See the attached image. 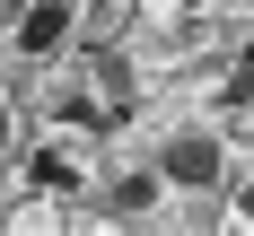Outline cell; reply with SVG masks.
Returning a JSON list of instances; mask_svg holds the SVG:
<instances>
[{
  "instance_id": "obj_1",
  "label": "cell",
  "mask_w": 254,
  "mask_h": 236,
  "mask_svg": "<svg viewBox=\"0 0 254 236\" xmlns=\"http://www.w3.org/2000/svg\"><path fill=\"white\" fill-rule=\"evenodd\" d=\"M167 184H210L219 175V140H202V131H184V140H167Z\"/></svg>"
},
{
  "instance_id": "obj_2",
  "label": "cell",
  "mask_w": 254,
  "mask_h": 236,
  "mask_svg": "<svg viewBox=\"0 0 254 236\" xmlns=\"http://www.w3.org/2000/svg\"><path fill=\"white\" fill-rule=\"evenodd\" d=\"M62 35H70V0H35L18 26V52H62Z\"/></svg>"
},
{
  "instance_id": "obj_3",
  "label": "cell",
  "mask_w": 254,
  "mask_h": 236,
  "mask_svg": "<svg viewBox=\"0 0 254 236\" xmlns=\"http://www.w3.org/2000/svg\"><path fill=\"white\" fill-rule=\"evenodd\" d=\"M26 175H35V184H79V166H70L62 149H35V166H26Z\"/></svg>"
},
{
  "instance_id": "obj_4",
  "label": "cell",
  "mask_w": 254,
  "mask_h": 236,
  "mask_svg": "<svg viewBox=\"0 0 254 236\" xmlns=\"http://www.w3.org/2000/svg\"><path fill=\"white\" fill-rule=\"evenodd\" d=\"M228 96H237V105L254 96V52H246V61H237V88H228Z\"/></svg>"
},
{
  "instance_id": "obj_5",
  "label": "cell",
  "mask_w": 254,
  "mask_h": 236,
  "mask_svg": "<svg viewBox=\"0 0 254 236\" xmlns=\"http://www.w3.org/2000/svg\"><path fill=\"white\" fill-rule=\"evenodd\" d=\"M0 149H9V105H0Z\"/></svg>"
}]
</instances>
